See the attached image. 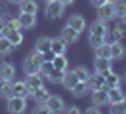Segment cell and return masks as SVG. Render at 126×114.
I'll return each instance as SVG.
<instances>
[{
    "mask_svg": "<svg viewBox=\"0 0 126 114\" xmlns=\"http://www.w3.org/2000/svg\"><path fill=\"white\" fill-rule=\"evenodd\" d=\"M86 82H88V86H90V89H101V88H105V78H103V74H99V72L90 74Z\"/></svg>",
    "mask_w": 126,
    "mask_h": 114,
    "instance_id": "obj_14",
    "label": "cell"
},
{
    "mask_svg": "<svg viewBox=\"0 0 126 114\" xmlns=\"http://www.w3.org/2000/svg\"><path fill=\"white\" fill-rule=\"evenodd\" d=\"M4 29V19H2V17H0V30Z\"/></svg>",
    "mask_w": 126,
    "mask_h": 114,
    "instance_id": "obj_43",
    "label": "cell"
},
{
    "mask_svg": "<svg viewBox=\"0 0 126 114\" xmlns=\"http://www.w3.org/2000/svg\"><path fill=\"white\" fill-rule=\"evenodd\" d=\"M6 38L10 40V44L14 46V48H19V46L23 44V34H21V29H19V30H10Z\"/></svg>",
    "mask_w": 126,
    "mask_h": 114,
    "instance_id": "obj_25",
    "label": "cell"
},
{
    "mask_svg": "<svg viewBox=\"0 0 126 114\" xmlns=\"http://www.w3.org/2000/svg\"><path fill=\"white\" fill-rule=\"evenodd\" d=\"M113 10H115V17H122V15L126 13V0L113 2Z\"/></svg>",
    "mask_w": 126,
    "mask_h": 114,
    "instance_id": "obj_32",
    "label": "cell"
},
{
    "mask_svg": "<svg viewBox=\"0 0 126 114\" xmlns=\"http://www.w3.org/2000/svg\"><path fill=\"white\" fill-rule=\"evenodd\" d=\"M46 108L48 112H63L65 110V101L61 95H50L46 99Z\"/></svg>",
    "mask_w": 126,
    "mask_h": 114,
    "instance_id": "obj_3",
    "label": "cell"
},
{
    "mask_svg": "<svg viewBox=\"0 0 126 114\" xmlns=\"http://www.w3.org/2000/svg\"><path fill=\"white\" fill-rule=\"evenodd\" d=\"M107 99H109V105L122 103L124 93H122V89H120V88H109V89H107Z\"/></svg>",
    "mask_w": 126,
    "mask_h": 114,
    "instance_id": "obj_20",
    "label": "cell"
},
{
    "mask_svg": "<svg viewBox=\"0 0 126 114\" xmlns=\"http://www.w3.org/2000/svg\"><path fill=\"white\" fill-rule=\"evenodd\" d=\"M67 25L71 27V29L79 30V32H82V30L86 29V19L82 17L80 13H73L69 19H67Z\"/></svg>",
    "mask_w": 126,
    "mask_h": 114,
    "instance_id": "obj_8",
    "label": "cell"
},
{
    "mask_svg": "<svg viewBox=\"0 0 126 114\" xmlns=\"http://www.w3.org/2000/svg\"><path fill=\"white\" fill-rule=\"evenodd\" d=\"M12 95H17V97H29L31 95L25 80H12Z\"/></svg>",
    "mask_w": 126,
    "mask_h": 114,
    "instance_id": "obj_6",
    "label": "cell"
},
{
    "mask_svg": "<svg viewBox=\"0 0 126 114\" xmlns=\"http://www.w3.org/2000/svg\"><path fill=\"white\" fill-rule=\"evenodd\" d=\"M10 4H19V2H21V0H8Z\"/></svg>",
    "mask_w": 126,
    "mask_h": 114,
    "instance_id": "obj_44",
    "label": "cell"
},
{
    "mask_svg": "<svg viewBox=\"0 0 126 114\" xmlns=\"http://www.w3.org/2000/svg\"><path fill=\"white\" fill-rule=\"evenodd\" d=\"M12 51H14V46L10 44V40L6 36H0V57H6Z\"/></svg>",
    "mask_w": 126,
    "mask_h": 114,
    "instance_id": "obj_27",
    "label": "cell"
},
{
    "mask_svg": "<svg viewBox=\"0 0 126 114\" xmlns=\"http://www.w3.org/2000/svg\"><path fill=\"white\" fill-rule=\"evenodd\" d=\"M52 68H54L52 61H42V65H40V74H42V76H48L50 72H52Z\"/></svg>",
    "mask_w": 126,
    "mask_h": 114,
    "instance_id": "obj_36",
    "label": "cell"
},
{
    "mask_svg": "<svg viewBox=\"0 0 126 114\" xmlns=\"http://www.w3.org/2000/svg\"><path fill=\"white\" fill-rule=\"evenodd\" d=\"M19 21L23 29H34L36 27V13H19Z\"/></svg>",
    "mask_w": 126,
    "mask_h": 114,
    "instance_id": "obj_19",
    "label": "cell"
},
{
    "mask_svg": "<svg viewBox=\"0 0 126 114\" xmlns=\"http://www.w3.org/2000/svg\"><path fill=\"white\" fill-rule=\"evenodd\" d=\"M77 82H79V78H77V74H75V72H67V70H65V76H63V88H65V89H69L71 91L73 88H75V86H77Z\"/></svg>",
    "mask_w": 126,
    "mask_h": 114,
    "instance_id": "obj_22",
    "label": "cell"
},
{
    "mask_svg": "<svg viewBox=\"0 0 126 114\" xmlns=\"http://www.w3.org/2000/svg\"><path fill=\"white\" fill-rule=\"evenodd\" d=\"M65 110H67L69 114H79V112H80V108H79V106H67Z\"/></svg>",
    "mask_w": 126,
    "mask_h": 114,
    "instance_id": "obj_39",
    "label": "cell"
},
{
    "mask_svg": "<svg viewBox=\"0 0 126 114\" xmlns=\"http://www.w3.org/2000/svg\"><path fill=\"white\" fill-rule=\"evenodd\" d=\"M0 97H4V99L12 97V82L0 80Z\"/></svg>",
    "mask_w": 126,
    "mask_h": 114,
    "instance_id": "obj_31",
    "label": "cell"
},
{
    "mask_svg": "<svg viewBox=\"0 0 126 114\" xmlns=\"http://www.w3.org/2000/svg\"><path fill=\"white\" fill-rule=\"evenodd\" d=\"M8 110L14 114H21L27 110V97H17V95H12L8 97Z\"/></svg>",
    "mask_w": 126,
    "mask_h": 114,
    "instance_id": "obj_2",
    "label": "cell"
},
{
    "mask_svg": "<svg viewBox=\"0 0 126 114\" xmlns=\"http://www.w3.org/2000/svg\"><path fill=\"white\" fill-rule=\"evenodd\" d=\"M44 2H52V0H44Z\"/></svg>",
    "mask_w": 126,
    "mask_h": 114,
    "instance_id": "obj_48",
    "label": "cell"
},
{
    "mask_svg": "<svg viewBox=\"0 0 126 114\" xmlns=\"http://www.w3.org/2000/svg\"><path fill=\"white\" fill-rule=\"evenodd\" d=\"M32 99L36 101V103H46V99L50 97V93H48V89L44 88V86H40V88H36V89L31 91Z\"/></svg>",
    "mask_w": 126,
    "mask_h": 114,
    "instance_id": "obj_23",
    "label": "cell"
},
{
    "mask_svg": "<svg viewBox=\"0 0 126 114\" xmlns=\"http://www.w3.org/2000/svg\"><path fill=\"white\" fill-rule=\"evenodd\" d=\"M107 2H117V0H107Z\"/></svg>",
    "mask_w": 126,
    "mask_h": 114,
    "instance_id": "obj_46",
    "label": "cell"
},
{
    "mask_svg": "<svg viewBox=\"0 0 126 114\" xmlns=\"http://www.w3.org/2000/svg\"><path fill=\"white\" fill-rule=\"evenodd\" d=\"M124 82H126V72H124Z\"/></svg>",
    "mask_w": 126,
    "mask_h": 114,
    "instance_id": "obj_47",
    "label": "cell"
},
{
    "mask_svg": "<svg viewBox=\"0 0 126 114\" xmlns=\"http://www.w3.org/2000/svg\"><path fill=\"white\" fill-rule=\"evenodd\" d=\"M94 50H95V57H107V59H111V44L103 42L101 46H97Z\"/></svg>",
    "mask_w": 126,
    "mask_h": 114,
    "instance_id": "obj_28",
    "label": "cell"
},
{
    "mask_svg": "<svg viewBox=\"0 0 126 114\" xmlns=\"http://www.w3.org/2000/svg\"><path fill=\"white\" fill-rule=\"evenodd\" d=\"M0 80H16V67L8 63V61H4V63H0Z\"/></svg>",
    "mask_w": 126,
    "mask_h": 114,
    "instance_id": "obj_7",
    "label": "cell"
},
{
    "mask_svg": "<svg viewBox=\"0 0 126 114\" xmlns=\"http://www.w3.org/2000/svg\"><path fill=\"white\" fill-rule=\"evenodd\" d=\"M103 78H105V89H109V88H120V76L117 72H113V68Z\"/></svg>",
    "mask_w": 126,
    "mask_h": 114,
    "instance_id": "obj_17",
    "label": "cell"
},
{
    "mask_svg": "<svg viewBox=\"0 0 126 114\" xmlns=\"http://www.w3.org/2000/svg\"><path fill=\"white\" fill-rule=\"evenodd\" d=\"M4 25H6L10 30H19V29H23V27H21V21H19V17H10L8 21H4Z\"/></svg>",
    "mask_w": 126,
    "mask_h": 114,
    "instance_id": "obj_34",
    "label": "cell"
},
{
    "mask_svg": "<svg viewBox=\"0 0 126 114\" xmlns=\"http://www.w3.org/2000/svg\"><path fill=\"white\" fill-rule=\"evenodd\" d=\"M90 32L92 34H99V36H107L109 34V27H107V23L101 21V19H95L92 25H90Z\"/></svg>",
    "mask_w": 126,
    "mask_h": 114,
    "instance_id": "obj_12",
    "label": "cell"
},
{
    "mask_svg": "<svg viewBox=\"0 0 126 114\" xmlns=\"http://www.w3.org/2000/svg\"><path fill=\"white\" fill-rule=\"evenodd\" d=\"M46 15L48 19H59L65 12V6H63L61 2H57V0H52V2H46Z\"/></svg>",
    "mask_w": 126,
    "mask_h": 114,
    "instance_id": "obj_4",
    "label": "cell"
},
{
    "mask_svg": "<svg viewBox=\"0 0 126 114\" xmlns=\"http://www.w3.org/2000/svg\"><path fill=\"white\" fill-rule=\"evenodd\" d=\"M122 106H124V110H126V95H124V99H122Z\"/></svg>",
    "mask_w": 126,
    "mask_h": 114,
    "instance_id": "obj_45",
    "label": "cell"
},
{
    "mask_svg": "<svg viewBox=\"0 0 126 114\" xmlns=\"http://www.w3.org/2000/svg\"><path fill=\"white\" fill-rule=\"evenodd\" d=\"M73 72H75V74H77V78H79V80H82V82H86L88 76H90V72H88V68L84 67V65L75 67V68H73Z\"/></svg>",
    "mask_w": 126,
    "mask_h": 114,
    "instance_id": "obj_33",
    "label": "cell"
},
{
    "mask_svg": "<svg viewBox=\"0 0 126 114\" xmlns=\"http://www.w3.org/2000/svg\"><path fill=\"white\" fill-rule=\"evenodd\" d=\"M120 19H122V25H124V27H126V13L122 15V17H120Z\"/></svg>",
    "mask_w": 126,
    "mask_h": 114,
    "instance_id": "obj_42",
    "label": "cell"
},
{
    "mask_svg": "<svg viewBox=\"0 0 126 114\" xmlns=\"http://www.w3.org/2000/svg\"><path fill=\"white\" fill-rule=\"evenodd\" d=\"M111 36H113V40H122V38L126 36V27L122 23L117 25V27H113V29H111Z\"/></svg>",
    "mask_w": 126,
    "mask_h": 114,
    "instance_id": "obj_30",
    "label": "cell"
},
{
    "mask_svg": "<svg viewBox=\"0 0 126 114\" xmlns=\"http://www.w3.org/2000/svg\"><path fill=\"white\" fill-rule=\"evenodd\" d=\"M52 65H54V68H57V70H67L69 61H67V57H65V55H54Z\"/></svg>",
    "mask_w": 126,
    "mask_h": 114,
    "instance_id": "obj_26",
    "label": "cell"
},
{
    "mask_svg": "<svg viewBox=\"0 0 126 114\" xmlns=\"http://www.w3.org/2000/svg\"><path fill=\"white\" fill-rule=\"evenodd\" d=\"M90 2H92V6H95V8H99V6H101V4H105V2H107V0H90Z\"/></svg>",
    "mask_w": 126,
    "mask_h": 114,
    "instance_id": "obj_40",
    "label": "cell"
},
{
    "mask_svg": "<svg viewBox=\"0 0 126 114\" xmlns=\"http://www.w3.org/2000/svg\"><path fill=\"white\" fill-rule=\"evenodd\" d=\"M61 38L67 42V44H75V42H79L80 32L75 30V29H71V27L67 25V27H63V30H61Z\"/></svg>",
    "mask_w": 126,
    "mask_h": 114,
    "instance_id": "obj_13",
    "label": "cell"
},
{
    "mask_svg": "<svg viewBox=\"0 0 126 114\" xmlns=\"http://www.w3.org/2000/svg\"><path fill=\"white\" fill-rule=\"evenodd\" d=\"M50 50H52L55 55H65V51H67V42H65L61 36H59V38H52Z\"/></svg>",
    "mask_w": 126,
    "mask_h": 114,
    "instance_id": "obj_16",
    "label": "cell"
},
{
    "mask_svg": "<svg viewBox=\"0 0 126 114\" xmlns=\"http://www.w3.org/2000/svg\"><path fill=\"white\" fill-rule=\"evenodd\" d=\"M57 2H61L63 6H71V4L75 2V0H57Z\"/></svg>",
    "mask_w": 126,
    "mask_h": 114,
    "instance_id": "obj_41",
    "label": "cell"
},
{
    "mask_svg": "<svg viewBox=\"0 0 126 114\" xmlns=\"http://www.w3.org/2000/svg\"><path fill=\"white\" fill-rule=\"evenodd\" d=\"M103 42H105V38H103V36H99V34H92V32H90V46H92V48H97V46H101Z\"/></svg>",
    "mask_w": 126,
    "mask_h": 114,
    "instance_id": "obj_35",
    "label": "cell"
},
{
    "mask_svg": "<svg viewBox=\"0 0 126 114\" xmlns=\"http://www.w3.org/2000/svg\"><path fill=\"white\" fill-rule=\"evenodd\" d=\"M32 112H48V108H46V103H38V105L34 106V110H32Z\"/></svg>",
    "mask_w": 126,
    "mask_h": 114,
    "instance_id": "obj_37",
    "label": "cell"
},
{
    "mask_svg": "<svg viewBox=\"0 0 126 114\" xmlns=\"http://www.w3.org/2000/svg\"><path fill=\"white\" fill-rule=\"evenodd\" d=\"M42 61H44V57H42V53L40 51H34L29 53L27 57H25L23 61V70L25 74H32V72H40V65H42Z\"/></svg>",
    "mask_w": 126,
    "mask_h": 114,
    "instance_id": "obj_1",
    "label": "cell"
},
{
    "mask_svg": "<svg viewBox=\"0 0 126 114\" xmlns=\"http://www.w3.org/2000/svg\"><path fill=\"white\" fill-rule=\"evenodd\" d=\"M50 46H52V38H50V36H40L38 40L34 42V50L40 51V53H44V51L50 50Z\"/></svg>",
    "mask_w": 126,
    "mask_h": 114,
    "instance_id": "obj_24",
    "label": "cell"
},
{
    "mask_svg": "<svg viewBox=\"0 0 126 114\" xmlns=\"http://www.w3.org/2000/svg\"><path fill=\"white\" fill-rule=\"evenodd\" d=\"M97 19H101V21H111V19H115V10H113V2H105L101 6L97 8Z\"/></svg>",
    "mask_w": 126,
    "mask_h": 114,
    "instance_id": "obj_5",
    "label": "cell"
},
{
    "mask_svg": "<svg viewBox=\"0 0 126 114\" xmlns=\"http://www.w3.org/2000/svg\"><path fill=\"white\" fill-rule=\"evenodd\" d=\"M42 78H44V76L40 74V72H32V74L25 76V84H27L29 91L36 89V88H40V86H44V84H42Z\"/></svg>",
    "mask_w": 126,
    "mask_h": 114,
    "instance_id": "obj_11",
    "label": "cell"
},
{
    "mask_svg": "<svg viewBox=\"0 0 126 114\" xmlns=\"http://www.w3.org/2000/svg\"><path fill=\"white\" fill-rule=\"evenodd\" d=\"M92 103L95 106H103L109 105V99H107V89L101 88V89H92Z\"/></svg>",
    "mask_w": 126,
    "mask_h": 114,
    "instance_id": "obj_9",
    "label": "cell"
},
{
    "mask_svg": "<svg viewBox=\"0 0 126 114\" xmlns=\"http://www.w3.org/2000/svg\"><path fill=\"white\" fill-rule=\"evenodd\" d=\"M111 61H113V59H107V57H95V59H94L95 72H99V74L105 76L111 70Z\"/></svg>",
    "mask_w": 126,
    "mask_h": 114,
    "instance_id": "obj_10",
    "label": "cell"
},
{
    "mask_svg": "<svg viewBox=\"0 0 126 114\" xmlns=\"http://www.w3.org/2000/svg\"><path fill=\"white\" fill-rule=\"evenodd\" d=\"M90 91H92V89H90L88 82H82V80H79V82H77V86H75V88L71 89V93H73V95H75L77 99H80V97H86Z\"/></svg>",
    "mask_w": 126,
    "mask_h": 114,
    "instance_id": "obj_15",
    "label": "cell"
},
{
    "mask_svg": "<svg viewBox=\"0 0 126 114\" xmlns=\"http://www.w3.org/2000/svg\"><path fill=\"white\" fill-rule=\"evenodd\" d=\"M19 12L21 13H36L38 12L36 0H21L19 2Z\"/></svg>",
    "mask_w": 126,
    "mask_h": 114,
    "instance_id": "obj_18",
    "label": "cell"
},
{
    "mask_svg": "<svg viewBox=\"0 0 126 114\" xmlns=\"http://www.w3.org/2000/svg\"><path fill=\"white\" fill-rule=\"evenodd\" d=\"M124 55H126L124 46L120 44V40H115V42L111 44V59H122Z\"/></svg>",
    "mask_w": 126,
    "mask_h": 114,
    "instance_id": "obj_21",
    "label": "cell"
},
{
    "mask_svg": "<svg viewBox=\"0 0 126 114\" xmlns=\"http://www.w3.org/2000/svg\"><path fill=\"white\" fill-rule=\"evenodd\" d=\"M86 112H88V114H97V112H101V106H95V105H94V106H90Z\"/></svg>",
    "mask_w": 126,
    "mask_h": 114,
    "instance_id": "obj_38",
    "label": "cell"
},
{
    "mask_svg": "<svg viewBox=\"0 0 126 114\" xmlns=\"http://www.w3.org/2000/svg\"><path fill=\"white\" fill-rule=\"evenodd\" d=\"M63 76H65V70H57V68H52V72L46 76L52 84H61L63 82Z\"/></svg>",
    "mask_w": 126,
    "mask_h": 114,
    "instance_id": "obj_29",
    "label": "cell"
}]
</instances>
